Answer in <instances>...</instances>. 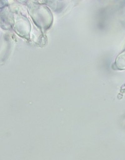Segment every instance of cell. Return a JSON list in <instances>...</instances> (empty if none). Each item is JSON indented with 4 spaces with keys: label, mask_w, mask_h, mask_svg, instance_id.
<instances>
[{
    "label": "cell",
    "mask_w": 125,
    "mask_h": 160,
    "mask_svg": "<svg viewBox=\"0 0 125 160\" xmlns=\"http://www.w3.org/2000/svg\"><path fill=\"white\" fill-rule=\"evenodd\" d=\"M30 12L37 25L44 28L50 26L52 17L47 7L44 5H35L31 8Z\"/></svg>",
    "instance_id": "1"
}]
</instances>
